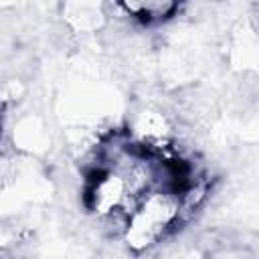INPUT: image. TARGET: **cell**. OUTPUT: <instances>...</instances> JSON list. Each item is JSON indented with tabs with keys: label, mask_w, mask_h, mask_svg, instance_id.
<instances>
[{
	"label": "cell",
	"mask_w": 259,
	"mask_h": 259,
	"mask_svg": "<svg viewBox=\"0 0 259 259\" xmlns=\"http://www.w3.org/2000/svg\"><path fill=\"white\" fill-rule=\"evenodd\" d=\"M127 12H132L138 18L156 20L170 14L180 0H119Z\"/></svg>",
	"instance_id": "cell-1"
}]
</instances>
